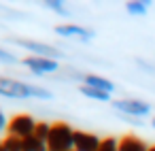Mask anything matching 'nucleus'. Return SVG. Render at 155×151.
I'll return each instance as SVG.
<instances>
[{"label":"nucleus","mask_w":155,"mask_h":151,"mask_svg":"<svg viewBox=\"0 0 155 151\" xmlns=\"http://www.w3.org/2000/svg\"><path fill=\"white\" fill-rule=\"evenodd\" d=\"M151 126H153V128H155V117H153V119H151Z\"/></svg>","instance_id":"nucleus-23"},{"label":"nucleus","mask_w":155,"mask_h":151,"mask_svg":"<svg viewBox=\"0 0 155 151\" xmlns=\"http://www.w3.org/2000/svg\"><path fill=\"white\" fill-rule=\"evenodd\" d=\"M70 151H74V149H70Z\"/></svg>","instance_id":"nucleus-25"},{"label":"nucleus","mask_w":155,"mask_h":151,"mask_svg":"<svg viewBox=\"0 0 155 151\" xmlns=\"http://www.w3.org/2000/svg\"><path fill=\"white\" fill-rule=\"evenodd\" d=\"M55 32L60 36H66V39H77L81 43H89L96 36L94 30L83 28V26H77V24H60V26H55Z\"/></svg>","instance_id":"nucleus-6"},{"label":"nucleus","mask_w":155,"mask_h":151,"mask_svg":"<svg viewBox=\"0 0 155 151\" xmlns=\"http://www.w3.org/2000/svg\"><path fill=\"white\" fill-rule=\"evenodd\" d=\"M30 98H38V100H51L53 94L41 85H30Z\"/></svg>","instance_id":"nucleus-15"},{"label":"nucleus","mask_w":155,"mask_h":151,"mask_svg":"<svg viewBox=\"0 0 155 151\" xmlns=\"http://www.w3.org/2000/svg\"><path fill=\"white\" fill-rule=\"evenodd\" d=\"M74 149V130L66 121L51 123V132L47 138V151H70Z\"/></svg>","instance_id":"nucleus-1"},{"label":"nucleus","mask_w":155,"mask_h":151,"mask_svg":"<svg viewBox=\"0 0 155 151\" xmlns=\"http://www.w3.org/2000/svg\"><path fill=\"white\" fill-rule=\"evenodd\" d=\"M0 62H5V64H15V62H17V58H15L11 51L0 49Z\"/></svg>","instance_id":"nucleus-19"},{"label":"nucleus","mask_w":155,"mask_h":151,"mask_svg":"<svg viewBox=\"0 0 155 151\" xmlns=\"http://www.w3.org/2000/svg\"><path fill=\"white\" fill-rule=\"evenodd\" d=\"M119 151H149V147L134 134H125L119 138Z\"/></svg>","instance_id":"nucleus-10"},{"label":"nucleus","mask_w":155,"mask_h":151,"mask_svg":"<svg viewBox=\"0 0 155 151\" xmlns=\"http://www.w3.org/2000/svg\"><path fill=\"white\" fill-rule=\"evenodd\" d=\"M2 145H5V149L7 151H24V138H19V136H5V140H2Z\"/></svg>","instance_id":"nucleus-14"},{"label":"nucleus","mask_w":155,"mask_h":151,"mask_svg":"<svg viewBox=\"0 0 155 151\" xmlns=\"http://www.w3.org/2000/svg\"><path fill=\"white\" fill-rule=\"evenodd\" d=\"M96 151H119V140H115L113 136H106V138H102V143Z\"/></svg>","instance_id":"nucleus-17"},{"label":"nucleus","mask_w":155,"mask_h":151,"mask_svg":"<svg viewBox=\"0 0 155 151\" xmlns=\"http://www.w3.org/2000/svg\"><path fill=\"white\" fill-rule=\"evenodd\" d=\"M0 151H7V149H5V145H2V143H0Z\"/></svg>","instance_id":"nucleus-22"},{"label":"nucleus","mask_w":155,"mask_h":151,"mask_svg":"<svg viewBox=\"0 0 155 151\" xmlns=\"http://www.w3.org/2000/svg\"><path fill=\"white\" fill-rule=\"evenodd\" d=\"M136 62H138V66H142V70H147V72H153V75H155V66H153V64H147L144 60H136Z\"/></svg>","instance_id":"nucleus-20"},{"label":"nucleus","mask_w":155,"mask_h":151,"mask_svg":"<svg viewBox=\"0 0 155 151\" xmlns=\"http://www.w3.org/2000/svg\"><path fill=\"white\" fill-rule=\"evenodd\" d=\"M79 92H81V96H85V98H91V100H98V102H108V100H110V94H106V92H100V89H96V87H89V85H79Z\"/></svg>","instance_id":"nucleus-12"},{"label":"nucleus","mask_w":155,"mask_h":151,"mask_svg":"<svg viewBox=\"0 0 155 151\" xmlns=\"http://www.w3.org/2000/svg\"><path fill=\"white\" fill-rule=\"evenodd\" d=\"M149 151H155V145H151V147H149Z\"/></svg>","instance_id":"nucleus-24"},{"label":"nucleus","mask_w":155,"mask_h":151,"mask_svg":"<svg viewBox=\"0 0 155 151\" xmlns=\"http://www.w3.org/2000/svg\"><path fill=\"white\" fill-rule=\"evenodd\" d=\"M83 85L96 87V89L106 92V94H113V92H115V83L108 81L106 77H100V75H85V77H83Z\"/></svg>","instance_id":"nucleus-9"},{"label":"nucleus","mask_w":155,"mask_h":151,"mask_svg":"<svg viewBox=\"0 0 155 151\" xmlns=\"http://www.w3.org/2000/svg\"><path fill=\"white\" fill-rule=\"evenodd\" d=\"M24 64H26L34 75H51V72H58V68H60L58 60L36 58V55H28V58H24Z\"/></svg>","instance_id":"nucleus-7"},{"label":"nucleus","mask_w":155,"mask_h":151,"mask_svg":"<svg viewBox=\"0 0 155 151\" xmlns=\"http://www.w3.org/2000/svg\"><path fill=\"white\" fill-rule=\"evenodd\" d=\"M45 7H47V9H51V11H55V13H60V15H64V17H68V15H70V13H68V9L64 7V2H60V0H47Z\"/></svg>","instance_id":"nucleus-18"},{"label":"nucleus","mask_w":155,"mask_h":151,"mask_svg":"<svg viewBox=\"0 0 155 151\" xmlns=\"http://www.w3.org/2000/svg\"><path fill=\"white\" fill-rule=\"evenodd\" d=\"M11 43L17 47H24L26 51H32L36 58H49V60L62 58V51L58 47L47 45V43H38V41H30V39H11Z\"/></svg>","instance_id":"nucleus-2"},{"label":"nucleus","mask_w":155,"mask_h":151,"mask_svg":"<svg viewBox=\"0 0 155 151\" xmlns=\"http://www.w3.org/2000/svg\"><path fill=\"white\" fill-rule=\"evenodd\" d=\"M125 11L132 17H142L149 11V0H130V2L125 5Z\"/></svg>","instance_id":"nucleus-11"},{"label":"nucleus","mask_w":155,"mask_h":151,"mask_svg":"<svg viewBox=\"0 0 155 151\" xmlns=\"http://www.w3.org/2000/svg\"><path fill=\"white\" fill-rule=\"evenodd\" d=\"M24 151H47V143L36 138L34 134L32 136H26L24 138Z\"/></svg>","instance_id":"nucleus-13"},{"label":"nucleus","mask_w":155,"mask_h":151,"mask_svg":"<svg viewBox=\"0 0 155 151\" xmlns=\"http://www.w3.org/2000/svg\"><path fill=\"white\" fill-rule=\"evenodd\" d=\"M102 138H98L91 132H83V130H74V151H96L100 147Z\"/></svg>","instance_id":"nucleus-8"},{"label":"nucleus","mask_w":155,"mask_h":151,"mask_svg":"<svg viewBox=\"0 0 155 151\" xmlns=\"http://www.w3.org/2000/svg\"><path fill=\"white\" fill-rule=\"evenodd\" d=\"M36 123H38V121H36L32 115H28V113H19V115H15V117H11V119H9L7 130H9V134H11V136L26 138V136H32V134H34Z\"/></svg>","instance_id":"nucleus-3"},{"label":"nucleus","mask_w":155,"mask_h":151,"mask_svg":"<svg viewBox=\"0 0 155 151\" xmlns=\"http://www.w3.org/2000/svg\"><path fill=\"white\" fill-rule=\"evenodd\" d=\"M113 106L117 111H121L127 117H147L151 113V104L138 98H121V100H113Z\"/></svg>","instance_id":"nucleus-4"},{"label":"nucleus","mask_w":155,"mask_h":151,"mask_svg":"<svg viewBox=\"0 0 155 151\" xmlns=\"http://www.w3.org/2000/svg\"><path fill=\"white\" fill-rule=\"evenodd\" d=\"M49 132H51V123H47V121H38L36 128H34V136L41 138V140H45V143L49 138Z\"/></svg>","instance_id":"nucleus-16"},{"label":"nucleus","mask_w":155,"mask_h":151,"mask_svg":"<svg viewBox=\"0 0 155 151\" xmlns=\"http://www.w3.org/2000/svg\"><path fill=\"white\" fill-rule=\"evenodd\" d=\"M7 126H9V121H7V117H5V113H2V111H0V132H2V130H5Z\"/></svg>","instance_id":"nucleus-21"},{"label":"nucleus","mask_w":155,"mask_h":151,"mask_svg":"<svg viewBox=\"0 0 155 151\" xmlns=\"http://www.w3.org/2000/svg\"><path fill=\"white\" fill-rule=\"evenodd\" d=\"M0 96H5V98H30V83L0 77Z\"/></svg>","instance_id":"nucleus-5"}]
</instances>
